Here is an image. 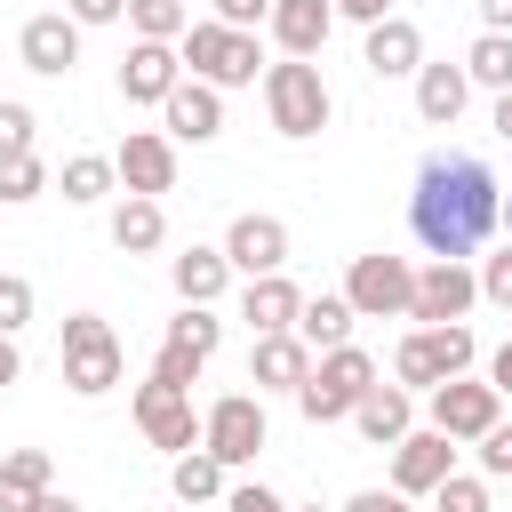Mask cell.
I'll use <instances>...</instances> for the list:
<instances>
[{
    "label": "cell",
    "mask_w": 512,
    "mask_h": 512,
    "mask_svg": "<svg viewBox=\"0 0 512 512\" xmlns=\"http://www.w3.org/2000/svg\"><path fill=\"white\" fill-rule=\"evenodd\" d=\"M496 200H504V184L488 176V160L432 152L408 192V232L424 240V256H480V240L496 232Z\"/></svg>",
    "instance_id": "1"
},
{
    "label": "cell",
    "mask_w": 512,
    "mask_h": 512,
    "mask_svg": "<svg viewBox=\"0 0 512 512\" xmlns=\"http://www.w3.org/2000/svg\"><path fill=\"white\" fill-rule=\"evenodd\" d=\"M176 56H184L192 80H208V88H224V96L264 80V40H256V32H232V24H216V16H192L184 40H176Z\"/></svg>",
    "instance_id": "2"
},
{
    "label": "cell",
    "mask_w": 512,
    "mask_h": 512,
    "mask_svg": "<svg viewBox=\"0 0 512 512\" xmlns=\"http://www.w3.org/2000/svg\"><path fill=\"white\" fill-rule=\"evenodd\" d=\"M264 120H272L288 144H304V136H320V128L336 120V96H328V80H320L312 56H280V64H264Z\"/></svg>",
    "instance_id": "3"
},
{
    "label": "cell",
    "mask_w": 512,
    "mask_h": 512,
    "mask_svg": "<svg viewBox=\"0 0 512 512\" xmlns=\"http://www.w3.org/2000/svg\"><path fill=\"white\" fill-rule=\"evenodd\" d=\"M376 376H384V368H376L360 344H328V352H312V376H304L288 400H296V416H304V424H344V416H352V400H360Z\"/></svg>",
    "instance_id": "4"
},
{
    "label": "cell",
    "mask_w": 512,
    "mask_h": 512,
    "mask_svg": "<svg viewBox=\"0 0 512 512\" xmlns=\"http://www.w3.org/2000/svg\"><path fill=\"white\" fill-rule=\"evenodd\" d=\"M472 360H480V336H472L464 320L408 328V336L392 344V376H400L408 392H432V384H448V376H472Z\"/></svg>",
    "instance_id": "5"
},
{
    "label": "cell",
    "mask_w": 512,
    "mask_h": 512,
    "mask_svg": "<svg viewBox=\"0 0 512 512\" xmlns=\"http://www.w3.org/2000/svg\"><path fill=\"white\" fill-rule=\"evenodd\" d=\"M120 376H128V352H120L112 320H104V312H72V320H64V384H72L80 400H104Z\"/></svg>",
    "instance_id": "6"
},
{
    "label": "cell",
    "mask_w": 512,
    "mask_h": 512,
    "mask_svg": "<svg viewBox=\"0 0 512 512\" xmlns=\"http://www.w3.org/2000/svg\"><path fill=\"white\" fill-rule=\"evenodd\" d=\"M264 440H272V424H264V392H224V400H208V416H200V448H208L224 472L256 464Z\"/></svg>",
    "instance_id": "7"
},
{
    "label": "cell",
    "mask_w": 512,
    "mask_h": 512,
    "mask_svg": "<svg viewBox=\"0 0 512 512\" xmlns=\"http://www.w3.org/2000/svg\"><path fill=\"white\" fill-rule=\"evenodd\" d=\"M408 288H416V264L392 256V248H368V256H352V272H344V304H352L360 320H408Z\"/></svg>",
    "instance_id": "8"
},
{
    "label": "cell",
    "mask_w": 512,
    "mask_h": 512,
    "mask_svg": "<svg viewBox=\"0 0 512 512\" xmlns=\"http://www.w3.org/2000/svg\"><path fill=\"white\" fill-rule=\"evenodd\" d=\"M216 344H224V320H216V304H176V320L160 328L152 376H168V384H192V376L216 360Z\"/></svg>",
    "instance_id": "9"
},
{
    "label": "cell",
    "mask_w": 512,
    "mask_h": 512,
    "mask_svg": "<svg viewBox=\"0 0 512 512\" xmlns=\"http://www.w3.org/2000/svg\"><path fill=\"white\" fill-rule=\"evenodd\" d=\"M480 304V280H472V256H432L408 288V320L416 328H440V320H472Z\"/></svg>",
    "instance_id": "10"
},
{
    "label": "cell",
    "mask_w": 512,
    "mask_h": 512,
    "mask_svg": "<svg viewBox=\"0 0 512 512\" xmlns=\"http://www.w3.org/2000/svg\"><path fill=\"white\" fill-rule=\"evenodd\" d=\"M424 408H432V424H440L456 448H472V440L504 416V392H496L488 376H448V384H432V392H424Z\"/></svg>",
    "instance_id": "11"
},
{
    "label": "cell",
    "mask_w": 512,
    "mask_h": 512,
    "mask_svg": "<svg viewBox=\"0 0 512 512\" xmlns=\"http://www.w3.org/2000/svg\"><path fill=\"white\" fill-rule=\"evenodd\" d=\"M136 432L152 448H200V408H192V384H168V376H144L136 384Z\"/></svg>",
    "instance_id": "12"
},
{
    "label": "cell",
    "mask_w": 512,
    "mask_h": 512,
    "mask_svg": "<svg viewBox=\"0 0 512 512\" xmlns=\"http://www.w3.org/2000/svg\"><path fill=\"white\" fill-rule=\"evenodd\" d=\"M448 472H456V440H448L440 424H408V432L392 440V488H400V496H432Z\"/></svg>",
    "instance_id": "13"
},
{
    "label": "cell",
    "mask_w": 512,
    "mask_h": 512,
    "mask_svg": "<svg viewBox=\"0 0 512 512\" xmlns=\"http://www.w3.org/2000/svg\"><path fill=\"white\" fill-rule=\"evenodd\" d=\"M216 248H224V264H232L240 280H256V272H288V224H280V216H264V208L232 216Z\"/></svg>",
    "instance_id": "14"
},
{
    "label": "cell",
    "mask_w": 512,
    "mask_h": 512,
    "mask_svg": "<svg viewBox=\"0 0 512 512\" xmlns=\"http://www.w3.org/2000/svg\"><path fill=\"white\" fill-rule=\"evenodd\" d=\"M112 176L128 192H144V200L176 192V144H168V128H128L120 152H112Z\"/></svg>",
    "instance_id": "15"
},
{
    "label": "cell",
    "mask_w": 512,
    "mask_h": 512,
    "mask_svg": "<svg viewBox=\"0 0 512 512\" xmlns=\"http://www.w3.org/2000/svg\"><path fill=\"white\" fill-rule=\"evenodd\" d=\"M16 56H24V72H40V80H64V72L80 64V24H72L64 8H48V16H24V32H16Z\"/></svg>",
    "instance_id": "16"
},
{
    "label": "cell",
    "mask_w": 512,
    "mask_h": 512,
    "mask_svg": "<svg viewBox=\"0 0 512 512\" xmlns=\"http://www.w3.org/2000/svg\"><path fill=\"white\" fill-rule=\"evenodd\" d=\"M160 120H168V144H216V136H224V88H208V80L184 72V80L168 88Z\"/></svg>",
    "instance_id": "17"
},
{
    "label": "cell",
    "mask_w": 512,
    "mask_h": 512,
    "mask_svg": "<svg viewBox=\"0 0 512 512\" xmlns=\"http://www.w3.org/2000/svg\"><path fill=\"white\" fill-rule=\"evenodd\" d=\"M176 80H184L176 40H128V56H120V96L128 104H168Z\"/></svg>",
    "instance_id": "18"
},
{
    "label": "cell",
    "mask_w": 512,
    "mask_h": 512,
    "mask_svg": "<svg viewBox=\"0 0 512 512\" xmlns=\"http://www.w3.org/2000/svg\"><path fill=\"white\" fill-rule=\"evenodd\" d=\"M360 64H368L376 80H416V64H424V32H416V24L392 8V16H376V24H368Z\"/></svg>",
    "instance_id": "19"
},
{
    "label": "cell",
    "mask_w": 512,
    "mask_h": 512,
    "mask_svg": "<svg viewBox=\"0 0 512 512\" xmlns=\"http://www.w3.org/2000/svg\"><path fill=\"white\" fill-rule=\"evenodd\" d=\"M304 376H312V344H304L296 328H272V336L248 344V384H256V392H296Z\"/></svg>",
    "instance_id": "20"
},
{
    "label": "cell",
    "mask_w": 512,
    "mask_h": 512,
    "mask_svg": "<svg viewBox=\"0 0 512 512\" xmlns=\"http://www.w3.org/2000/svg\"><path fill=\"white\" fill-rule=\"evenodd\" d=\"M344 424H352V432H360L368 448H392V440H400V432L416 424V392H408V384H384V376H376V384H368V392L352 400V416H344Z\"/></svg>",
    "instance_id": "21"
},
{
    "label": "cell",
    "mask_w": 512,
    "mask_h": 512,
    "mask_svg": "<svg viewBox=\"0 0 512 512\" xmlns=\"http://www.w3.org/2000/svg\"><path fill=\"white\" fill-rule=\"evenodd\" d=\"M464 104H472V80H464V64H416V112H424V128H456L464 120Z\"/></svg>",
    "instance_id": "22"
},
{
    "label": "cell",
    "mask_w": 512,
    "mask_h": 512,
    "mask_svg": "<svg viewBox=\"0 0 512 512\" xmlns=\"http://www.w3.org/2000/svg\"><path fill=\"white\" fill-rule=\"evenodd\" d=\"M264 32H272L288 56H320V48H328V32H336V8H328V0H272Z\"/></svg>",
    "instance_id": "23"
},
{
    "label": "cell",
    "mask_w": 512,
    "mask_h": 512,
    "mask_svg": "<svg viewBox=\"0 0 512 512\" xmlns=\"http://www.w3.org/2000/svg\"><path fill=\"white\" fill-rule=\"evenodd\" d=\"M296 304H304V288H296L288 272H256V280L240 288V320H248V336L296 328Z\"/></svg>",
    "instance_id": "24"
},
{
    "label": "cell",
    "mask_w": 512,
    "mask_h": 512,
    "mask_svg": "<svg viewBox=\"0 0 512 512\" xmlns=\"http://www.w3.org/2000/svg\"><path fill=\"white\" fill-rule=\"evenodd\" d=\"M168 288H176V304H216L224 288H232V264H224V248H184V256H168Z\"/></svg>",
    "instance_id": "25"
},
{
    "label": "cell",
    "mask_w": 512,
    "mask_h": 512,
    "mask_svg": "<svg viewBox=\"0 0 512 512\" xmlns=\"http://www.w3.org/2000/svg\"><path fill=\"white\" fill-rule=\"evenodd\" d=\"M160 240H168V208L144 200V192H120V208H112V248H120V256H152Z\"/></svg>",
    "instance_id": "26"
},
{
    "label": "cell",
    "mask_w": 512,
    "mask_h": 512,
    "mask_svg": "<svg viewBox=\"0 0 512 512\" xmlns=\"http://www.w3.org/2000/svg\"><path fill=\"white\" fill-rule=\"evenodd\" d=\"M224 488H232V472H224L208 448H176V456H168V496H176V504H216Z\"/></svg>",
    "instance_id": "27"
},
{
    "label": "cell",
    "mask_w": 512,
    "mask_h": 512,
    "mask_svg": "<svg viewBox=\"0 0 512 512\" xmlns=\"http://www.w3.org/2000/svg\"><path fill=\"white\" fill-rule=\"evenodd\" d=\"M40 488H56L48 448H8V456H0V512H32Z\"/></svg>",
    "instance_id": "28"
},
{
    "label": "cell",
    "mask_w": 512,
    "mask_h": 512,
    "mask_svg": "<svg viewBox=\"0 0 512 512\" xmlns=\"http://www.w3.org/2000/svg\"><path fill=\"white\" fill-rule=\"evenodd\" d=\"M352 320H360V312L344 304V288H336V296L320 288V296H304V304H296V336H304L312 352H328V344H352Z\"/></svg>",
    "instance_id": "29"
},
{
    "label": "cell",
    "mask_w": 512,
    "mask_h": 512,
    "mask_svg": "<svg viewBox=\"0 0 512 512\" xmlns=\"http://www.w3.org/2000/svg\"><path fill=\"white\" fill-rule=\"evenodd\" d=\"M456 64H464V80H472V88L504 96V88H512V32H480V40H472Z\"/></svg>",
    "instance_id": "30"
},
{
    "label": "cell",
    "mask_w": 512,
    "mask_h": 512,
    "mask_svg": "<svg viewBox=\"0 0 512 512\" xmlns=\"http://www.w3.org/2000/svg\"><path fill=\"white\" fill-rule=\"evenodd\" d=\"M112 184H120V176H112V160H104V152H72V160L56 168V192H64L72 208H96Z\"/></svg>",
    "instance_id": "31"
},
{
    "label": "cell",
    "mask_w": 512,
    "mask_h": 512,
    "mask_svg": "<svg viewBox=\"0 0 512 512\" xmlns=\"http://www.w3.org/2000/svg\"><path fill=\"white\" fill-rule=\"evenodd\" d=\"M192 0H128V32L136 40H184Z\"/></svg>",
    "instance_id": "32"
},
{
    "label": "cell",
    "mask_w": 512,
    "mask_h": 512,
    "mask_svg": "<svg viewBox=\"0 0 512 512\" xmlns=\"http://www.w3.org/2000/svg\"><path fill=\"white\" fill-rule=\"evenodd\" d=\"M56 176H48V160L40 152H16V160H0V208H24V200H40Z\"/></svg>",
    "instance_id": "33"
},
{
    "label": "cell",
    "mask_w": 512,
    "mask_h": 512,
    "mask_svg": "<svg viewBox=\"0 0 512 512\" xmlns=\"http://www.w3.org/2000/svg\"><path fill=\"white\" fill-rule=\"evenodd\" d=\"M472 280H480V304L512 312V240H504V248H488V256L472 264Z\"/></svg>",
    "instance_id": "34"
},
{
    "label": "cell",
    "mask_w": 512,
    "mask_h": 512,
    "mask_svg": "<svg viewBox=\"0 0 512 512\" xmlns=\"http://www.w3.org/2000/svg\"><path fill=\"white\" fill-rule=\"evenodd\" d=\"M432 512H488V480L480 472H448L432 488Z\"/></svg>",
    "instance_id": "35"
},
{
    "label": "cell",
    "mask_w": 512,
    "mask_h": 512,
    "mask_svg": "<svg viewBox=\"0 0 512 512\" xmlns=\"http://www.w3.org/2000/svg\"><path fill=\"white\" fill-rule=\"evenodd\" d=\"M32 136H40V120H32V104H16V96H0V160H16V152H32Z\"/></svg>",
    "instance_id": "36"
},
{
    "label": "cell",
    "mask_w": 512,
    "mask_h": 512,
    "mask_svg": "<svg viewBox=\"0 0 512 512\" xmlns=\"http://www.w3.org/2000/svg\"><path fill=\"white\" fill-rule=\"evenodd\" d=\"M472 456H480V480H512V424L496 416V424L472 440Z\"/></svg>",
    "instance_id": "37"
},
{
    "label": "cell",
    "mask_w": 512,
    "mask_h": 512,
    "mask_svg": "<svg viewBox=\"0 0 512 512\" xmlns=\"http://www.w3.org/2000/svg\"><path fill=\"white\" fill-rule=\"evenodd\" d=\"M32 320V280L24 272H0V336H16Z\"/></svg>",
    "instance_id": "38"
},
{
    "label": "cell",
    "mask_w": 512,
    "mask_h": 512,
    "mask_svg": "<svg viewBox=\"0 0 512 512\" xmlns=\"http://www.w3.org/2000/svg\"><path fill=\"white\" fill-rule=\"evenodd\" d=\"M224 512H288V496L264 488V480H232V488H224Z\"/></svg>",
    "instance_id": "39"
},
{
    "label": "cell",
    "mask_w": 512,
    "mask_h": 512,
    "mask_svg": "<svg viewBox=\"0 0 512 512\" xmlns=\"http://www.w3.org/2000/svg\"><path fill=\"white\" fill-rule=\"evenodd\" d=\"M208 16H216V24H232V32H256V24L272 16V0H208Z\"/></svg>",
    "instance_id": "40"
},
{
    "label": "cell",
    "mask_w": 512,
    "mask_h": 512,
    "mask_svg": "<svg viewBox=\"0 0 512 512\" xmlns=\"http://www.w3.org/2000/svg\"><path fill=\"white\" fill-rule=\"evenodd\" d=\"M64 16L80 32H96V24H128V0H64Z\"/></svg>",
    "instance_id": "41"
},
{
    "label": "cell",
    "mask_w": 512,
    "mask_h": 512,
    "mask_svg": "<svg viewBox=\"0 0 512 512\" xmlns=\"http://www.w3.org/2000/svg\"><path fill=\"white\" fill-rule=\"evenodd\" d=\"M344 512H416V496H400V488H360V496H344Z\"/></svg>",
    "instance_id": "42"
},
{
    "label": "cell",
    "mask_w": 512,
    "mask_h": 512,
    "mask_svg": "<svg viewBox=\"0 0 512 512\" xmlns=\"http://www.w3.org/2000/svg\"><path fill=\"white\" fill-rule=\"evenodd\" d=\"M328 8H336L344 24H360V32H368L376 16H392V0H328Z\"/></svg>",
    "instance_id": "43"
},
{
    "label": "cell",
    "mask_w": 512,
    "mask_h": 512,
    "mask_svg": "<svg viewBox=\"0 0 512 512\" xmlns=\"http://www.w3.org/2000/svg\"><path fill=\"white\" fill-rule=\"evenodd\" d=\"M488 384H496V392H504V400H512V336H504V344H496V352H488Z\"/></svg>",
    "instance_id": "44"
},
{
    "label": "cell",
    "mask_w": 512,
    "mask_h": 512,
    "mask_svg": "<svg viewBox=\"0 0 512 512\" xmlns=\"http://www.w3.org/2000/svg\"><path fill=\"white\" fill-rule=\"evenodd\" d=\"M480 8V32H512V0H472Z\"/></svg>",
    "instance_id": "45"
},
{
    "label": "cell",
    "mask_w": 512,
    "mask_h": 512,
    "mask_svg": "<svg viewBox=\"0 0 512 512\" xmlns=\"http://www.w3.org/2000/svg\"><path fill=\"white\" fill-rule=\"evenodd\" d=\"M24 376V352H16V336H0V392Z\"/></svg>",
    "instance_id": "46"
},
{
    "label": "cell",
    "mask_w": 512,
    "mask_h": 512,
    "mask_svg": "<svg viewBox=\"0 0 512 512\" xmlns=\"http://www.w3.org/2000/svg\"><path fill=\"white\" fill-rule=\"evenodd\" d=\"M32 512H80V504H72V496H56V488H40V496H32Z\"/></svg>",
    "instance_id": "47"
},
{
    "label": "cell",
    "mask_w": 512,
    "mask_h": 512,
    "mask_svg": "<svg viewBox=\"0 0 512 512\" xmlns=\"http://www.w3.org/2000/svg\"><path fill=\"white\" fill-rule=\"evenodd\" d=\"M496 136H504V144H512V88H504V96H496Z\"/></svg>",
    "instance_id": "48"
},
{
    "label": "cell",
    "mask_w": 512,
    "mask_h": 512,
    "mask_svg": "<svg viewBox=\"0 0 512 512\" xmlns=\"http://www.w3.org/2000/svg\"><path fill=\"white\" fill-rule=\"evenodd\" d=\"M496 232H504V240H512V192H504V200H496Z\"/></svg>",
    "instance_id": "49"
},
{
    "label": "cell",
    "mask_w": 512,
    "mask_h": 512,
    "mask_svg": "<svg viewBox=\"0 0 512 512\" xmlns=\"http://www.w3.org/2000/svg\"><path fill=\"white\" fill-rule=\"evenodd\" d=\"M288 512H328V504H288Z\"/></svg>",
    "instance_id": "50"
}]
</instances>
